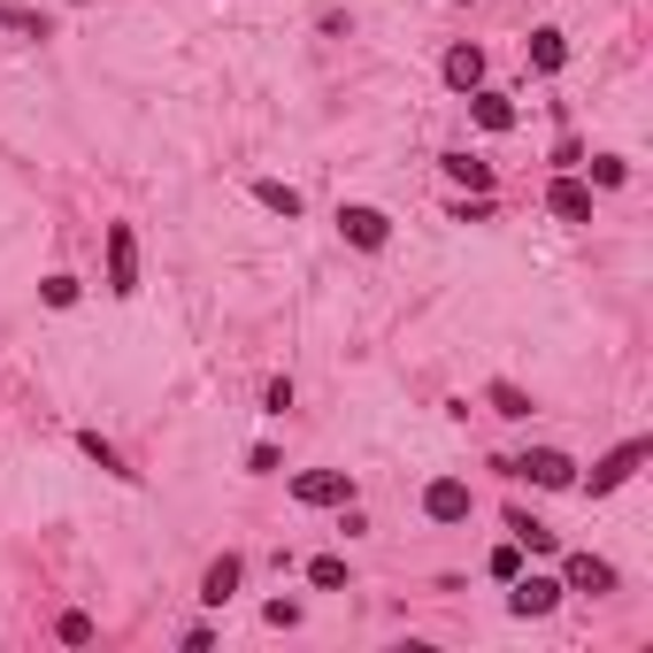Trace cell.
<instances>
[{
	"mask_svg": "<svg viewBox=\"0 0 653 653\" xmlns=\"http://www.w3.org/2000/svg\"><path fill=\"white\" fill-rule=\"evenodd\" d=\"M653 462V439H623V446H608L600 462H592V477H577V492H592V499H608V492H623L639 470Z\"/></svg>",
	"mask_w": 653,
	"mask_h": 653,
	"instance_id": "1",
	"label": "cell"
},
{
	"mask_svg": "<svg viewBox=\"0 0 653 653\" xmlns=\"http://www.w3.org/2000/svg\"><path fill=\"white\" fill-rule=\"evenodd\" d=\"M569 592H561V577H538V569H515L507 577V615L515 623H538V615H554Z\"/></svg>",
	"mask_w": 653,
	"mask_h": 653,
	"instance_id": "2",
	"label": "cell"
},
{
	"mask_svg": "<svg viewBox=\"0 0 653 653\" xmlns=\"http://www.w3.org/2000/svg\"><path fill=\"white\" fill-rule=\"evenodd\" d=\"M507 477H530L538 492H577V462L561 454V446H530V454H515V462H499Z\"/></svg>",
	"mask_w": 653,
	"mask_h": 653,
	"instance_id": "3",
	"label": "cell"
},
{
	"mask_svg": "<svg viewBox=\"0 0 653 653\" xmlns=\"http://www.w3.org/2000/svg\"><path fill=\"white\" fill-rule=\"evenodd\" d=\"M338 239L361 246V254H385V246H392V215L369 208V200H338Z\"/></svg>",
	"mask_w": 653,
	"mask_h": 653,
	"instance_id": "4",
	"label": "cell"
},
{
	"mask_svg": "<svg viewBox=\"0 0 653 653\" xmlns=\"http://www.w3.org/2000/svg\"><path fill=\"white\" fill-rule=\"evenodd\" d=\"M108 293L116 301L139 293V231L131 223H108Z\"/></svg>",
	"mask_w": 653,
	"mask_h": 653,
	"instance_id": "5",
	"label": "cell"
},
{
	"mask_svg": "<svg viewBox=\"0 0 653 653\" xmlns=\"http://www.w3.org/2000/svg\"><path fill=\"white\" fill-rule=\"evenodd\" d=\"M423 515H431V523H470V515H477L470 477H431V485H423Z\"/></svg>",
	"mask_w": 653,
	"mask_h": 653,
	"instance_id": "6",
	"label": "cell"
},
{
	"mask_svg": "<svg viewBox=\"0 0 653 653\" xmlns=\"http://www.w3.org/2000/svg\"><path fill=\"white\" fill-rule=\"evenodd\" d=\"M546 215H554V223H592V185H584L577 169H554V185H546Z\"/></svg>",
	"mask_w": 653,
	"mask_h": 653,
	"instance_id": "7",
	"label": "cell"
},
{
	"mask_svg": "<svg viewBox=\"0 0 653 653\" xmlns=\"http://www.w3.org/2000/svg\"><path fill=\"white\" fill-rule=\"evenodd\" d=\"M239 584H246V554H215V561L200 569V592H192V600H200V608H231Z\"/></svg>",
	"mask_w": 653,
	"mask_h": 653,
	"instance_id": "8",
	"label": "cell"
},
{
	"mask_svg": "<svg viewBox=\"0 0 653 653\" xmlns=\"http://www.w3.org/2000/svg\"><path fill=\"white\" fill-rule=\"evenodd\" d=\"M293 499H301V507H346V499H354V477H346V470H301V477H293Z\"/></svg>",
	"mask_w": 653,
	"mask_h": 653,
	"instance_id": "9",
	"label": "cell"
},
{
	"mask_svg": "<svg viewBox=\"0 0 653 653\" xmlns=\"http://www.w3.org/2000/svg\"><path fill=\"white\" fill-rule=\"evenodd\" d=\"M561 592H615V561H600V554H569L561 561Z\"/></svg>",
	"mask_w": 653,
	"mask_h": 653,
	"instance_id": "10",
	"label": "cell"
},
{
	"mask_svg": "<svg viewBox=\"0 0 653 653\" xmlns=\"http://www.w3.org/2000/svg\"><path fill=\"white\" fill-rule=\"evenodd\" d=\"M470 124L499 139V131H515L523 116H515V101H507V93H492V85H477V93H470Z\"/></svg>",
	"mask_w": 653,
	"mask_h": 653,
	"instance_id": "11",
	"label": "cell"
},
{
	"mask_svg": "<svg viewBox=\"0 0 653 653\" xmlns=\"http://www.w3.org/2000/svg\"><path fill=\"white\" fill-rule=\"evenodd\" d=\"M439 70H446V85H454V93H477V85H485V46H477V39H462V46H446V62H439Z\"/></svg>",
	"mask_w": 653,
	"mask_h": 653,
	"instance_id": "12",
	"label": "cell"
},
{
	"mask_svg": "<svg viewBox=\"0 0 653 653\" xmlns=\"http://www.w3.org/2000/svg\"><path fill=\"white\" fill-rule=\"evenodd\" d=\"M507 538H515L523 554H561V530H554V523H538L530 507H507Z\"/></svg>",
	"mask_w": 653,
	"mask_h": 653,
	"instance_id": "13",
	"label": "cell"
},
{
	"mask_svg": "<svg viewBox=\"0 0 653 653\" xmlns=\"http://www.w3.org/2000/svg\"><path fill=\"white\" fill-rule=\"evenodd\" d=\"M485 408L499 415V423H530V415H538V400H530L515 377H492V385H485Z\"/></svg>",
	"mask_w": 653,
	"mask_h": 653,
	"instance_id": "14",
	"label": "cell"
},
{
	"mask_svg": "<svg viewBox=\"0 0 653 653\" xmlns=\"http://www.w3.org/2000/svg\"><path fill=\"white\" fill-rule=\"evenodd\" d=\"M523 54H530V70H538V77H561V70H569V39H561L554 23H538Z\"/></svg>",
	"mask_w": 653,
	"mask_h": 653,
	"instance_id": "15",
	"label": "cell"
},
{
	"mask_svg": "<svg viewBox=\"0 0 653 653\" xmlns=\"http://www.w3.org/2000/svg\"><path fill=\"white\" fill-rule=\"evenodd\" d=\"M246 192H254V200H262L270 215H285V223H301V215H308V200H301V185H285V177H254Z\"/></svg>",
	"mask_w": 653,
	"mask_h": 653,
	"instance_id": "16",
	"label": "cell"
},
{
	"mask_svg": "<svg viewBox=\"0 0 653 653\" xmlns=\"http://www.w3.org/2000/svg\"><path fill=\"white\" fill-rule=\"evenodd\" d=\"M439 169H446V185H454V192H492V162H477L470 147L439 155Z\"/></svg>",
	"mask_w": 653,
	"mask_h": 653,
	"instance_id": "17",
	"label": "cell"
},
{
	"mask_svg": "<svg viewBox=\"0 0 653 653\" xmlns=\"http://www.w3.org/2000/svg\"><path fill=\"white\" fill-rule=\"evenodd\" d=\"M77 454H85V462H101V470H108L116 485H139V470H131V462L116 454V439H101V431H77Z\"/></svg>",
	"mask_w": 653,
	"mask_h": 653,
	"instance_id": "18",
	"label": "cell"
},
{
	"mask_svg": "<svg viewBox=\"0 0 653 653\" xmlns=\"http://www.w3.org/2000/svg\"><path fill=\"white\" fill-rule=\"evenodd\" d=\"M54 639H62V646H93V639H101V623H93L85 608H62V615H54Z\"/></svg>",
	"mask_w": 653,
	"mask_h": 653,
	"instance_id": "19",
	"label": "cell"
},
{
	"mask_svg": "<svg viewBox=\"0 0 653 653\" xmlns=\"http://www.w3.org/2000/svg\"><path fill=\"white\" fill-rule=\"evenodd\" d=\"M592 177H584V185H600V192H615V185H631V162H623V155H592Z\"/></svg>",
	"mask_w": 653,
	"mask_h": 653,
	"instance_id": "20",
	"label": "cell"
},
{
	"mask_svg": "<svg viewBox=\"0 0 653 653\" xmlns=\"http://www.w3.org/2000/svg\"><path fill=\"white\" fill-rule=\"evenodd\" d=\"M77 293H85V285H77V277H70V270H54V277H46V285H39V301H46V308H54V316H62V308H77Z\"/></svg>",
	"mask_w": 653,
	"mask_h": 653,
	"instance_id": "21",
	"label": "cell"
},
{
	"mask_svg": "<svg viewBox=\"0 0 653 653\" xmlns=\"http://www.w3.org/2000/svg\"><path fill=\"white\" fill-rule=\"evenodd\" d=\"M0 31H23V39H54V23L39 8H0Z\"/></svg>",
	"mask_w": 653,
	"mask_h": 653,
	"instance_id": "22",
	"label": "cell"
},
{
	"mask_svg": "<svg viewBox=\"0 0 653 653\" xmlns=\"http://www.w3.org/2000/svg\"><path fill=\"white\" fill-rule=\"evenodd\" d=\"M308 584H316V592H346V561H338V554H316V561H308Z\"/></svg>",
	"mask_w": 653,
	"mask_h": 653,
	"instance_id": "23",
	"label": "cell"
},
{
	"mask_svg": "<svg viewBox=\"0 0 653 653\" xmlns=\"http://www.w3.org/2000/svg\"><path fill=\"white\" fill-rule=\"evenodd\" d=\"M285 408H293V377H270L262 385V415H285Z\"/></svg>",
	"mask_w": 653,
	"mask_h": 653,
	"instance_id": "24",
	"label": "cell"
},
{
	"mask_svg": "<svg viewBox=\"0 0 653 653\" xmlns=\"http://www.w3.org/2000/svg\"><path fill=\"white\" fill-rule=\"evenodd\" d=\"M262 623H270V631H301V600H270Z\"/></svg>",
	"mask_w": 653,
	"mask_h": 653,
	"instance_id": "25",
	"label": "cell"
},
{
	"mask_svg": "<svg viewBox=\"0 0 653 653\" xmlns=\"http://www.w3.org/2000/svg\"><path fill=\"white\" fill-rule=\"evenodd\" d=\"M492 577H499V584H507V577H515V569H523V546H515V538H507V546H492V561H485Z\"/></svg>",
	"mask_w": 653,
	"mask_h": 653,
	"instance_id": "26",
	"label": "cell"
},
{
	"mask_svg": "<svg viewBox=\"0 0 653 653\" xmlns=\"http://www.w3.org/2000/svg\"><path fill=\"white\" fill-rule=\"evenodd\" d=\"M492 215V192H462V200H454V223H485Z\"/></svg>",
	"mask_w": 653,
	"mask_h": 653,
	"instance_id": "27",
	"label": "cell"
},
{
	"mask_svg": "<svg viewBox=\"0 0 653 653\" xmlns=\"http://www.w3.org/2000/svg\"><path fill=\"white\" fill-rule=\"evenodd\" d=\"M277 470H285L277 446H254V454H246V477H277Z\"/></svg>",
	"mask_w": 653,
	"mask_h": 653,
	"instance_id": "28",
	"label": "cell"
},
{
	"mask_svg": "<svg viewBox=\"0 0 653 653\" xmlns=\"http://www.w3.org/2000/svg\"><path fill=\"white\" fill-rule=\"evenodd\" d=\"M584 162V139H577V131H561V147H554V169H577Z\"/></svg>",
	"mask_w": 653,
	"mask_h": 653,
	"instance_id": "29",
	"label": "cell"
},
{
	"mask_svg": "<svg viewBox=\"0 0 653 653\" xmlns=\"http://www.w3.org/2000/svg\"><path fill=\"white\" fill-rule=\"evenodd\" d=\"M177 646H185V653H208V646H215V623H192V631H185Z\"/></svg>",
	"mask_w": 653,
	"mask_h": 653,
	"instance_id": "30",
	"label": "cell"
},
{
	"mask_svg": "<svg viewBox=\"0 0 653 653\" xmlns=\"http://www.w3.org/2000/svg\"><path fill=\"white\" fill-rule=\"evenodd\" d=\"M446 8H470V0H446Z\"/></svg>",
	"mask_w": 653,
	"mask_h": 653,
	"instance_id": "31",
	"label": "cell"
}]
</instances>
